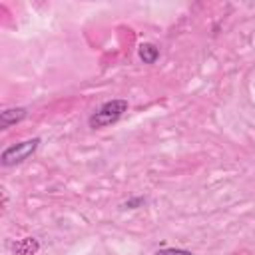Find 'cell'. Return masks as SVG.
<instances>
[{"label": "cell", "instance_id": "6da1fadb", "mask_svg": "<svg viewBox=\"0 0 255 255\" xmlns=\"http://www.w3.org/2000/svg\"><path fill=\"white\" fill-rule=\"evenodd\" d=\"M128 112V100H110L106 104H102L92 116H90V128L100 129L106 126L116 124L124 114Z\"/></svg>", "mask_w": 255, "mask_h": 255}, {"label": "cell", "instance_id": "7a4b0ae2", "mask_svg": "<svg viewBox=\"0 0 255 255\" xmlns=\"http://www.w3.org/2000/svg\"><path fill=\"white\" fill-rule=\"evenodd\" d=\"M38 145H40V137H30V139H24V141H20V143H16V145H10V147H6V149L2 151L0 163H2L4 167L18 165V163L26 161V159L38 149Z\"/></svg>", "mask_w": 255, "mask_h": 255}, {"label": "cell", "instance_id": "3957f363", "mask_svg": "<svg viewBox=\"0 0 255 255\" xmlns=\"http://www.w3.org/2000/svg\"><path fill=\"white\" fill-rule=\"evenodd\" d=\"M40 249V241L36 237H22L12 243V251L16 255H34Z\"/></svg>", "mask_w": 255, "mask_h": 255}, {"label": "cell", "instance_id": "277c9868", "mask_svg": "<svg viewBox=\"0 0 255 255\" xmlns=\"http://www.w3.org/2000/svg\"><path fill=\"white\" fill-rule=\"evenodd\" d=\"M28 116L26 108H8L4 112H0V128H10L12 124L22 122Z\"/></svg>", "mask_w": 255, "mask_h": 255}, {"label": "cell", "instance_id": "5b68a950", "mask_svg": "<svg viewBox=\"0 0 255 255\" xmlns=\"http://www.w3.org/2000/svg\"><path fill=\"white\" fill-rule=\"evenodd\" d=\"M137 54H139V60H141L143 64H153V62L159 58L157 46H153V44H149V42H143V44L139 46Z\"/></svg>", "mask_w": 255, "mask_h": 255}, {"label": "cell", "instance_id": "8992f818", "mask_svg": "<svg viewBox=\"0 0 255 255\" xmlns=\"http://www.w3.org/2000/svg\"><path fill=\"white\" fill-rule=\"evenodd\" d=\"M155 255H193L187 249H175V247H167V249H159Z\"/></svg>", "mask_w": 255, "mask_h": 255}, {"label": "cell", "instance_id": "52a82bcc", "mask_svg": "<svg viewBox=\"0 0 255 255\" xmlns=\"http://www.w3.org/2000/svg\"><path fill=\"white\" fill-rule=\"evenodd\" d=\"M139 203H143V199H141V197H137V199H129V201H126V203H124V207H126V209H133V207H135V205H139Z\"/></svg>", "mask_w": 255, "mask_h": 255}]
</instances>
